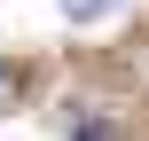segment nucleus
Wrapping results in <instances>:
<instances>
[{"label": "nucleus", "mask_w": 149, "mask_h": 141, "mask_svg": "<svg viewBox=\"0 0 149 141\" xmlns=\"http://www.w3.org/2000/svg\"><path fill=\"white\" fill-rule=\"evenodd\" d=\"M55 8H63V16H71V24H102V16H110V8H118V0H55Z\"/></svg>", "instance_id": "1"}, {"label": "nucleus", "mask_w": 149, "mask_h": 141, "mask_svg": "<svg viewBox=\"0 0 149 141\" xmlns=\"http://www.w3.org/2000/svg\"><path fill=\"white\" fill-rule=\"evenodd\" d=\"M8 94H16V71H8V63H0V102H8Z\"/></svg>", "instance_id": "2"}, {"label": "nucleus", "mask_w": 149, "mask_h": 141, "mask_svg": "<svg viewBox=\"0 0 149 141\" xmlns=\"http://www.w3.org/2000/svg\"><path fill=\"white\" fill-rule=\"evenodd\" d=\"M71 141H110V133H102V126H79V133H71Z\"/></svg>", "instance_id": "3"}]
</instances>
